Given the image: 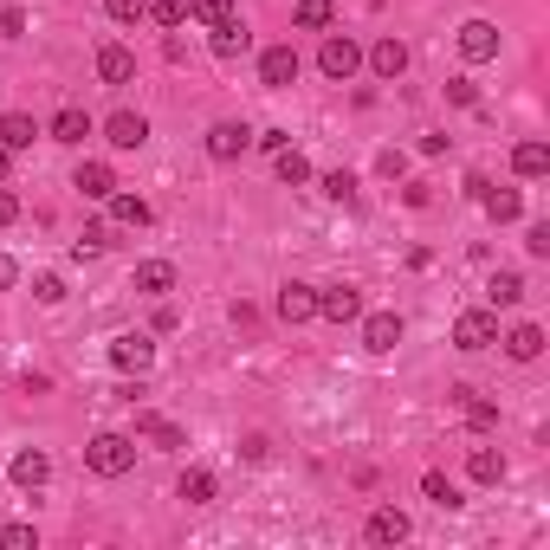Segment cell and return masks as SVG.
<instances>
[{
    "instance_id": "39",
    "label": "cell",
    "mask_w": 550,
    "mask_h": 550,
    "mask_svg": "<svg viewBox=\"0 0 550 550\" xmlns=\"http://www.w3.org/2000/svg\"><path fill=\"white\" fill-rule=\"evenodd\" d=\"M447 104L473 110V104H479V85H473V78H447Z\"/></svg>"
},
{
    "instance_id": "40",
    "label": "cell",
    "mask_w": 550,
    "mask_h": 550,
    "mask_svg": "<svg viewBox=\"0 0 550 550\" xmlns=\"http://www.w3.org/2000/svg\"><path fill=\"white\" fill-rule=\"evenodd\" d=\"M104 13L130 26V20H143V13H149V0H104Z\"/></svg>"
},
{
    "instance_id": "18",
    "label": "cell",
    "mask_w": 550,
    "mask_h": 550,
    "mask_svg": "<svg viewBox=\"0 0 550 550\" xmlns=\"http://www.w3.org/2000/svg\"><path fill=\"white\" fill-rule=\"evenodd\" d=\"M479 208H486L492 220H499V227H512V220L525 214V195H518V188H492V182H486V195H479Z\"/></svg>"
},
{
    "instance_id": "44",
    "label": "cell",
    "mask_w": 550,
    "mask_h": 550,
    "mask_svg": "<svg viewBox=\"0 0 550 550\" xmlns=\"http://www.w3.org/2000/svg\"><path fill=\"white\" fill-rule=\"evenodd\" d=\"M13 285H20V259L0 246V292H13Z\"/></svg>"
},
{
    "instance_id": "35",
    "label": "cell",
    "mask_w": 550,
    "mask_h": 550,
    "mask_svg": "<svg viewBox=\"0 0 550 550\" xmlns=\"http://www.w3.org/2000/svg\"><path fill=\"white\" fill-rule=\"evenodd\" d=\"M33 298H39V305H65V279H59V272H39V279H33Z\"/></svg>"
},
{
    "instance_id": "5",
    "label": "cell",
    "mask_w": 550,
    "mask_h": 550,
    "mask_svg": "<svg viewBox=\"0 0 550 550\" xmlns=\"http://www.w3.org/2000/svg\"><path fill=\"white\" fill-rule=\"evenodd\" d=\"M104 143L110 149H143L149 143V117L143 110H110L104 117Z\"/></svg>"
},
{
    "instance_id": "28",
    "label": "cell",
    "mask_w": 550,
    "mask_h": 550,
    "mask_svg": "<svg viewBox=\"0 0 550 550\" xmlns=\"http://www.w3.org/2000/svg\"><path fill=\"white\" fill-rule=\"evenodd\" d=\"M298 33H330V26H337V7H330V0H298Z\"/></svg>"
},
{
    "instance_id": "1",
    "label": "cell",
    "mask_w": 550,
    "mask_h": 550,
    "mask_svg": "<svg viewBox=\"0 0 550 550\" xmlns=\"http://www.w3.org/2000/svg\"><path fill=\"white\" fill-rule=\"evenodd\" d=\"M85 466H91L98 479H123V473L136 466V440H130V434H98V440L85 447Z\"/></svg>"
},
{
    "instance_id": "14",
    "label": "cell",
    "mask_w": 550,
    "mask_h": 550,
    "mask_svg": "<svg viewBox=\"0 0 550 550\" xmlns=\"http://www.w3.org/2000/svg\"><path fill=\"white\" fill-rule=\"evenodd\" d=\"M98 78H104V85H130V78H136V52L117 46V39L98 46Z\"/></svg>"
},
{
    "instance_id": "13",
    "label": "cell",
    "mask_w": 550,
    "mask_h": 550,
    "mask_svg": "<svg viewBox=\"0 0 550 550\" xmlns=\"http://www.w3.org/2000/svg\"><path fill=\"white\" fill-rule=\"evenodd\" d=\"M363 343L376 356H389L395 343H402V318H395V311H369V318H363Z\"/></svg>"
},
{
    "instance_id": "8",
    "label": "cell",
    "mask_w": 550,
    "mask_h": 550,
    "mask_svg": "<svg viewBox=\"0 0 550 550\" xmlns=\"http://www.w3.org/2000/svg\"><path fill=\"white\" fill-rule=\"evenodd\" d=\"M318 318L356 324V318H363V292H356V285H330V292H318Z\"/></svg>"
},
{
    "instance_id": "45",
    "label": "cell",
    "mask_w": 550,
    "mask_h": 550,
    "mask_svg": "<svg viewBox=\"0 0 550 550\" xmlns=\"http://www.w3.org/2000/svg\"><path fill=\"white\" fill-rule=\"evenodd\" d=\"M13 220H20V195H13V188H0V227H13Z\"/></svg>"
},
{
    "instance_id": "37",
    "label": "cell",
    "mask_w": 550,
    "mask_h": 550,
    "mask_svg": "<svg viewBox=\"0 0 550 550\" xmlns=\"http://www.w3.org/2000/svg\"><path fill=\"white\" fill-rule=\"evenodd\" d=\"M110 246V220H91L85 233H78V253H104Z\"/></svg>"
},
{
    "instance_id": "12",
    "label": "cell",
    "mask_w": 550,
    "mask_h": 550,
    "mask_svg": "<svg viewBox=\"0 0 550 550\" xmlns=\"http://www.w3.org/2000/svg\"><path fill=\"white\" fill-rule=\"evenodd\" d=\"M279 318L285 324H311V318H318V292H311V285H279Z\"/></svg>"
},
{
    "instance_id": "31",
    "label": "cell",
    "mask_w": 550,
    "mask_h": 550,
    "mask_svg": "<svg viewBox=\"0 0 550 550\" xmlns=\"http://www.w3.org/2000/svg\"><path fill=\"white\" fill-rule=\"evenodd\" d=\"M486 298H492V311H499V305H518V298H525V279H518V272H492Z\"/></svg>"
},
{
    "instance_id": "47",
    "label": "cell",
    "mask_w": 550,
    "mask_h": 550,
    "mask_svg": "<svg viewBox=\"0 0 550 550\" xmlns=\"http://www.w3.org/2000/svg\"><path fill=\"white\" fill-rule=\"evenodd\" d=\"M402 201H408V208H428L434 195H428V182H408V188H402Z\"/></svg>"
},
{
    "instance_id": "33",
    "label": "cell",
    "mask_w": 550,
    "mask_h": 550,
    "mask_svg": "<svg viewBox=\"0 0 550 550\" xmlns=\"http://www.w3.org/2000/svg\"><path fill=\"white\" fill-rule=\"evenodd\" d=\"M324 195L337 201V208H356V175H350V169H330V175H324Z\"/></svg>"
},
{
    "instance_id": "25",
    "label": "cell",
    "mask_w": 550,
    "mask_h": 550,
    "mask_svg": "<svg viewBox=\"0 0 550 550\" xmlns=\"http://www.w3.org/2000/svg\"><path fill=\"white\" fill-rule=\"evenodd\" d=\"M33 136H39V123L26 117V110H7V117H0V143H7L13 156H20V149H33Z\"/></svg>"
},
{
    "instance_id": "43",
    "label": "cell",
    "mask_w": 550,
    "mask_h": 550,
    "mask_svg": "<svg viewBox=\"0 0 550 550\" xmlns=\"http://www.w3.org/2000/svg\"><path fill=\"white\" fill-rule=\"evenodd\" d=\"M26 33V13L20 7H0V39H20Z\"/></svg>"
},
{
    "instance_id": "16",
    "label": "cell",
    "mask_w": 550,
    "mask_h": 550,
    "mask_svg": "<svg viewBox=\"0 0 550 550\" xmlns=\"http://www.w3.org/2000/svg\"><path fill=\"white\" fill-rule=\"evenodd\" d=\"M499 343H505V356H512V363H538V356H544V330H538V324H512Z\"/></svg>"
},
{
    "instance_id": "26",
    "label": "cell",
    "mask_w": 550,
    "mask_h": 550,
    "mask_svg": "<svg viewBox=\"0 0 550 550\" xmlns=\"http://www.w3.org/2000/svg\"><path fill=\"white\" fill-rule=\"evenodd\" d=\"M136 292H149V298L175 292V266L169 259H143V266H136Z\"/></svg>"
},
{
    "instance_id": "32",
    "label": "cell",
    "mask_w": 550,
    "mask_h": 550,
    "mask_svg": "<svg viewBox=\"0 0 550 550\" xmlns=\"http://www.w3.org/2000/svg\"><path fill=\"white\" fill-rule=\"evenodd\" d=\"M149 13H156V26H188L195 20V0H149Z\"/></svg>"
},
{
    "instance_id": "17",
    "label": "cell",
    "mask_w": 550,
    "mask_h": 550,
    "mask_svg": "<svg viewBox=\"0 0 550 550\" xmlns=\"http://www.w3.org/2000/svg\"><path fill=\"white\" fill-rule=\"evenodd\" d=\"M363 531H369V544H402V538H408V518L395 512V505H376Z\"/></svg>"
},
{
    "instance_id": "23",
    "label": "cell",
    "mask_w": 550,
    "mask_h": 550,
    "mask_svg": "<svg viewBox=\"0 0 550 550\" xmlns=\"http://www.w3.org/2000/svg\"><path fill=\"white\" fill-rule=\"evenodd\" d=\"M512 169L525 175V182L550 175V143H538V136H531V143H518V149H512Z\"/></svg>"
},
{
    "instance_id": "48",
    "label": "cell",
    "mask_w": 550,
    "mask_h": 550,
    "mask_svg": "<svg viewBox=\"0 0 550 550\" xmlns=\"http://www.w3.org/2000/svg\"><path fill=\"white\" fill-rule=\"evenodd\" d=\"M7 169H13V149H7V143H0V182H7Z\"/></svg>"
},
{
    "instance_id": "3",
    "label": "cell",
    "mask_w": 550,
    "mask_h": 550,
    "mask_svg": "<svg viewBox=\"0 0 550 550\" xmlns=\"http://www.w3.org/2000/svg\"><path fill=\"white\" fill-rule=\"evenodd\" d=\"M492 343H499V311H460V318H453V350H492Z\"/></svg>"
},
{
    "instance_id": "34",
    "label": "cell",
    "mask_w": 550,
    "mask_h": 550,
    "mask_svg": "<svg viewBox=\"0 0 550 550\" xmlns=\"http://www.w3.org/2000/svg\"><path fill=\"white\" fill-rule=\"evenodd\" d=\"M421 492H428L440 512H453V505H460V492H453V479H447V473H421Z\"/></svg>"
},
{
    "instance_id": "9",
    "label": "cell",
    "mask_w": 550,
    "mask_h": 550,
    "mask_svg": "<svg viewBox=\"0 0 550 550\" xmlns=\"http://www.w3.org/2000/svg\"><path fill=\"white\" fill-rule=\"evenodd\" d=\"M246 143H253V130H246V123H233V117L208 130V156H214V162H240Z\"/></svg>"
},
{
    "instance_id": "10",
    "label": "cell",
    "mask_w": 550,
    "mask_h": 550,
    "mask_svg": "<svg viewBox=\"0 0 550 550\" xmlns=\"http://www.w3.org/2000/svg\"><path fill=\"white\" fill-rule=\"evenodd\" d=\"M72 188H78L85 201H110V195H117V169H110V162H78Z\"/></svg>"
},
{
    "instance_id": "21",
    "label": "cell",
    "mask_w": 550,
    "mask_h": 550,
    "mask_svg": "<svg viewBox=\"0 0 550 550\" xmlns=\"http://www.w3.org/2000/svg\"><path fill=\"white\" fill-rule=\"evenodd\" d=\"M214 473H208V466H188V473L182 479H175V499H188V505H214Z\"/></svg>"
},
{
    "instance_id": "36",
    "label": "cell",
    "mask_w": 550,
    "mask_h": 550,
    "mask_svg": "<svg viewBox=\"0 0 550 550\" xmlns=\"http://www.w3.org/2000/svg\"><path fill=\"white\" fill-rule=\"evenodd\" d=\"M39 531L33 525H0V550H33Z\"/></svg>"
},
{
    "instance_id": "15",
    "label": "cell",
    "mask_w": 550,
    "mask_h": 550,
    "mask_svg": "<svg viewBox=\"0 0 550 550\" xmlns=\"http://www.w3.org/2000/svg\"><path fill=\"white\" fill-rule=\"evenodd\" d=\"M7 473H13V486H20V492H39V486L52 479V460L33 447V453H13V466H7Z\"/></svg>"
},
{
    "instance_id": "4",
    "label": "cell",
    "mask_w": 550,
    "mask_h": 550,
    "mask_svg": "<svg viewBox=\"0 0 550 550\" xmlns=\"http://www.w3.org/2000/svg\"><path fill=\"white\" fill-rule=\"evenodd\" d=\"M298 72H305V65H298L292 46H266V52H259V85H266V91H292Z\"/></svg>"
},
{
    "instance_id": "19",
    "label": "cell",
    "mask_w": 550,
    "mask_h": 550,
    "mask_svg": "<svg viewBox=\"0 0 550 550\" xmlns=\"http://www.w3.org/2000/svg\"><path fill=\"white\" fill-rule=\"evenodd\" d=\"M91 130H98V123H91V117H85L78 104H65L59 117H52V130H46V136H52V143H85Z\"/></svg>"
},
{
    "instance_id": "27",
    "label": "cell",
    "mask_w": 550,
    "mask_h": 550,
    "mask_svg": "<svg viewBox=\"0 0 550 550\" xmlns=\"http://www.w3.org/2000/svg\"><path fill=\"white\" fill-rule=\"evenodd\" d=\"M466 473H473L479 486H499V479H505V453L499 447H473V453H466Z\"/></svg>"
},
{
    "instance_id": "6",
    "label": "cell",
    "mask_w": 550,
    "mask_h": 550,
    "mask_svg": "<svg viewBox=\"0 0 550 550\" xmlns=\"http://www.w3.org/2000/svg\"><path fill=\"white\" fill-rule=\"evenodd\" d=\"M149 363H156V343H149L143 330H130V337L110 343V369H123V376H143Z\"/></svg>"
},
{
    "instance_id": "41",
    "label": "cell",
    "mask_w": 550,
    "mask_h": 550,
    "mask_svg": "<svg viewBox=\"0 0 550 550\" xmlns=\"http://www.w3.org/2000/svg\"><path fill=\"white\" fill-rule=\"evenodd\" d=\"M376 169L389 175V182H402V175H408V156H402V149H382V156H376Z\"/></svg>"
},
{
    "instance_id": "24",
    "label": "cell",
    "mask_w": 550,
    "mask_h": 550,
    "mask_svg": "<svg viewBox=\"0 0 550 550\" xmlns=\"http://www.w3.org/2000/svg\"><path fill=\"white\" fill-rule=\"evenodd\" d=\"M136 434L143 440H156L162 453H175V447H188V434L175 428V421H162V415H136Z\"/></svg>"
},
{
    "instance_id": "22",
    "label": "cell",
    "mask_w": 550,
    "mask_h": 550,
    "mask_svg": "<svg viewBox=\"0 0 550 550\" xmlns=\"http://www.w3.org/2000/svg\"><path fill=\"white\" fill-rule=\"evenodd\" d=\"M208 46H214V59H240V52L253 46V33H246L240 20H220L214 33H208Z\"/></svg>"
},
{
    "instance_id": "11",
    "label": "cell",
    "mask_w": 550,
    "mask_h": 550,
    "mask_svg": "<svg viewBox=\"0 0 550 550\" xmlns=\"http://www.w3.org/2000/svg\"><path fill=\"white\" fill-rule=\"evenodd\" d=\"M369 72H376V78H389V85H395V78H402L408 72V46H402V39H376V46H369Z\"/></svg>"
},
{
    "instance_id": "20",
    "label": "cell",
    "mask_w": 550,
    "mask_h": 550,
    "mask_svg": "<svg viewBox=\"0 0 550 550\" xmlns=\"http://www.w3.org/2000/svg\"><path fill=\"white\" fill-rule=\"evenodd\" d=\"M453 395H460V415H466V428H473V434L499 428V402H486V395H473V389H453Z\"/></svg>"
},
{
    "instance_id": "29",
    "label": "cell",
    "mask_w": 550,
    "mask_h": 550,
    "mask_svg": "<svg viewBox=\"0 0 550 550\" xmlns=\"http://www.w3.org/2000/svg\"><path fill=\"white\" fill-rule=\"evenodd\" d=\"M272 169H279V182H285V188H305V182H311V162H305V156H298V149H292V143H285V149H279V156H272Z\"/></svg>"
},
{
    "instance_id": "46",
    "label": "cell",
    "mask_w": 550,
    "mask_h": 550,
    "mask_svg": "<svg viewBox=\"0 0 550 550\" xmlns=\"http://www.w3.org/2000/svg\"><path fill=\"white\" fill-rule=\"evenodd\" d=\"M447 149H453V136H440V130L421 136V156H447Z\"/></svg>"
},
{
    "instance_id": "38",
    "label": "cell",
    "mask_w": 550,
    "mask_h": 550,
    "mask_svg": "<svg viewBox=\"0 0 550 550\" xmlns=\"http://www.w3.org/2000/svg\"><path fill=\"white\" fill-rule=\"evenodd\" d=\"M195 20L220 26V20H240V13H233V0H195Z\"/></svg>"
},
{
    "instance_id": "30",
    "label": "cell",
    "mask_w": 550,
    "mask_h": 550,
    "mask_svg": "<svg viewBox=\"0 0 550 550\" xmlns=\"http://www.w3.org/2000/svg\"><path fill=\"white\" fill-rule=\"evenodd\" d=\"M110 220L117 227H149V201L143 195H110Z\"/></svg>"
},
{
    "instance_id": "2",
    "label": "cell",
    "mask_w": 550,
    "mask_h": 550,
    "mask_svg": "<svg viewBox=\"0 0 550 550\" xmlns=\"http://www.w3.org/2000/svg\"><path fill=\"white\" fill-rule=\"evenodd\" d=\"M356 65H363V46H356L350 33H324V46H318V72L330 78V85H350Z\"/></svg>"
},
{
    "instance_id": "7",
    "label": "cell",
    "mask_w": 550,
    "mask_h": 550,
    "mask_svg": "<svg viewBox=\"0 0 550 550\" xmlns=\"http://www.w3.org/2000/svg\"><path fill=\"white\" fill-rule=\"evenodd\" d=\"M460 59H466V65L499 59V26H492V20H466V26H460Z\"/></svg>"
},
{
    "instance_id": "42",
    "label": "cell",
    "mask_w": 550,
    "mask_h": 550,
    "mask_svg": "<svg viewBox=\"0 0 550 550\" xmlns=\"http://www.w3.org/2000/svg\"><path fill=\"white\" fill-rule=\"evenodd\" d=\"M525 246H531V259H550V220H538V227L525 233Z\"/></svg>"
}]
</instances>
